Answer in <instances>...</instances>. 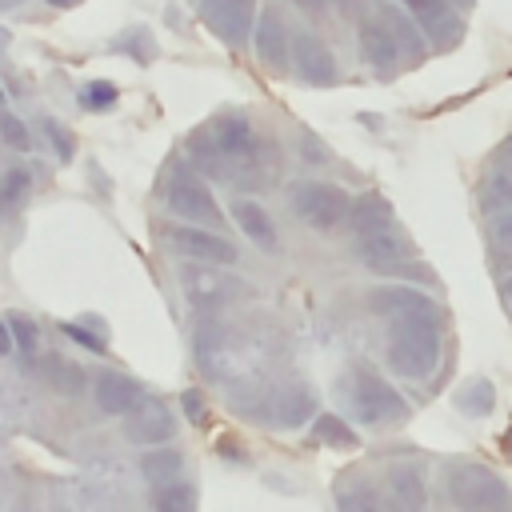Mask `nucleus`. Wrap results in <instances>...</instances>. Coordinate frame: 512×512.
<instances>
[{
  "instance_id": "f257e3e1",
  "label": "nucleus",
  "mask_w": 512,
  "mask_h": 512,
  "mask_svg": "<svg viewBox=\"0 0 512 512\" xmlns=\"http://www.w3.org/2000/svg\"><path fill=\"white\" fill-rule=\"evenodd\" d=\"M444 320L432 316H396L388 320V368L404 380H428L440 368L444 352Z\"/></svg>"
},
{
  "instance_id": "f03ea898",
  "label": "nucleus",
  "mask_w": 512,
  "mask_h": 512,
  "mask_svg": "<svg viewBox=\"0 0 512 512\" xmlns=\"http://www.w3.org/2000/svg\"><path fill=\"white\" fill-rule=\"evenodd\" d=\"M348 408L368 428H392V424L408 420V400L396 392V384H388L380 372H372L364 364L348 380Z\"/></svg>"
},
{
  "instance_id": "7ed1b4c3",
  "label": "nucleus",
  "mask_w": 512,
  "mask_h": 512,
  "mask_svg": "<svg viewBox=\"0 0 512 512\" xmlns=\"http://www.w3.org/2000/svg\"><path fill=\"white\" fill-rule=\"evenodd\" d=\"M448 500L456 508H512V492L508 484L484 468V464H452L448 468Z\"/></svg>"
},
{
  "instance_id": "20e7f679",
  "label": "nucleus",
  "mask_w": 512,
  "mask_h": 512,
  "mask_svg": "<svg viewBox=\"0 0 512 512\" xmlns=\"http://www.w3.org/2000/svg\"><path fill=\"white\" fill-rule=\"evenodd\" d=\"M348 192L336 184H320V180H300L292 188V212L312 228V232H336L348 220Z\"/></svg>"
},
{
  "instance_id": "39448f33",
  "label": "nucleus",
  "mask_w": 512,
  "mask_h": 512,
  "mask_svg": "<svg viewBox=\"0 0 512 512\" xmlns=\"http://www.w3.org/2000/svg\"><path fill=\"white\" fill-rule=\"evenodd\" d=\"M164 200H168V208H172L180 220H188V224H208V228L224 224V212H220L216 196L208 192V184H204L196 172H180V176H172Z\"/></svg>"
},
{
  "instance_id": "423d86ee",
  "label": "nucleus",
  "mask_w": 512,
  "mask_h": 512,
  "mask_svg": "<svg viewBox=\"0 0 512 512\" xmlns=\"http://www.w3.org/2000/svg\"><path fill=\"white\" fill-rule=\"evenodd\" d=\"M168 244L180 252V256H188V260H200V264H216V268H228V264H236V244L228 240V236H220L216 228H208V224H172L168 228Z\"/></svg>"
},
{
  "instance_id": "0eeeda50",
  "label": "nucleus",
  "mask_w": 512,
  "mask_h": 512,
  "mask_svg": "<svg viewBox=\"0 0 512 512\" xmlns=\"http://www.w3.org/2000/svg\"><path fill=\"white\" fill-rule=\"evenodd\" d=\"M404 8L420 24V32H424L432 52H448V48L460 44L464 20H460V8L452 0H404Z\"/></svg>"
},
{
  "instance_id": "6e6552de",
  "label": "nucleus",
  "mask_w": 512,
  "mask_h": 512,
  "mask_svg": "<svg viewBox=\"0 0 512 512\" xmlns=\"http://www.w3.org/2000/svg\"><path fill=\"white\" fill-rule=\"evenodd\" d=\"M368 308L384 320H396V316H432V320H444V308L436 296H428L424 288H412V284H388V288H372L368 292Z\"/></svg>"
},
{
  "instance_id": "1a4fd4ad",
  "label": "nucleus",
  "mask_w": 512,
  "mask_h": 512,
  "mask_svg": "<svg viewBox=\"0 0 512 512\" xmlns=\"http://www.w3.org/2000/svg\"><path fill=\"white\" fill-rule=\"evenodd\" d=\"M252 44H256V56L260 64H268L272 72H284L292 64V32L280 16L276 4H264L256 12V24H252Z\"/></svg>"
},
{
  "instance_id": "9d476101",
  "label": "nucleus",
  "mask_w": 512,
  "mask_h": 512,
  "mask_svg": "<svg viewBox=\"0 0 512 512\" xmlns=\"http://www.w3.org/2000/svg\"><path fill=\"white\" fill-rule=\"evenodd\" d=\"M252 12H256L252 0H204L200 4V20L228 48H240L252 36Z\"/></svg>"
},
{
  "instance_id": "9b49d317",
  "label": "nucleus",
  "mask_w": 512,
  "mask_h": 512,
  "mask_svg": "<svg viewBox=\"0 0 512 512\" xmlns=\"http://www.w3.org/2000/svg\"><path fill=\"white\" fill-rule=\"evenodd\" d=\"M292 68H296V76H300L304 84H312V88H328V84H336V76H340L332 48H328L320 36H312V32H292Z\"/></svg>"
},
{
  "instance_id": "f8f14e48",
  "label": "nucleus",
  "mask_w": 512,
  "mask_h": 512,
  "mask_svg": "<svg viewBox=\"0 0 512 512\" xmlns=\"http://www.w3.org/2000/svg\"><path fill=\"white\" fill-rule=\"evenodd\" d=\"M260 420H268L272 428H300L308 416H316V396L304 380H292V384H280L264 404H260Z\"/></svg>"
},
{
  "instance_id": "ddd939ff",
  "label": "nucleus",
  "mask_w": 512,
  "mask_h": 512,
  "mask_svg": "<svg viewBox=\"0 0 512 512\" xmlns=\"http://www.w3.org/2000/svg\"><path fill=\"white\" fill-rule=\"evenodd\" d=\"M124 436L132 444H140V448H152V444H164V440L176 436V420H172L164 400H148L144 396L136 408L124 412Z\"/></svg>"
},
{
  "instance_id": "4468645a",
  "label": "nucleus",
  "mask_w": 512,
  "mask_h": 512,
  "mask_svg": "<svg viewBox=\"0 0 512 512\" xmlns=\"http://www.w3.org/2000/svg\"><path fill=\"white\" fill-rule=\"evenodd\" d=\"M204 136L212 140V148L220 152V160L248 164V160L256 156V132H252L248 116H240V112H224L220 120H212V124H208V132H204Z\"/></svg>"
},
{
  "instance_id": "2eb2a0df",
  "label": "nucleus",
  "mask_w": 512,
  "mask_h": 512,
  "mask_svg": "<svg viewBox=\"0 0 512 512\" xmlns=\"http://www.w3.org/2000/svg\"><path fill=\"white\" fill-rule=\"evenodd\" d=\"M356 44H360V56L380 72V76H392L396 60H400V44L388 28V20L376 12V16H360L356 24Z\"/></svg>"
},
{
  "instance_id": "dca6fc26",
  "label": "nucleus",
  "mask_w": 512,
  "mask_h": 512,
  "mask_svg": "<svg viewBox=\"0 0 512 512\" xmlns=\"http://www.w3.org/2000/svg\"><path fill=\"white\" fill-rule=\"evenodd\" d=\"M356 256H360L364 268L396 272L400 264H408V244H404V236L388 224V228H376V232L356 236Z\"/></svg>"
},
{
  "instance_id": "f3484780",
  "label": "nucleus",
  "mask_w": 512,
  "mask_h": 512,
  "mask_svg": "<svg viewBox=\"0 0 512 512\" xmlns=\"http://www.w3.org/2000/svg\"><path fill=\"white\" fill-rule=\"evenodd\" d=\"M92 396H96V408L108 412V416H124L128 408H136L144 400V388L124 376V372H100L96 384H92Z\"/></svg>"
},
{
  "instance_id": "a211bd4d",
  "label": "nucleus",
  "mask_w": 512,
  "mask_h": 512,
  "mask_svg": "<svg viewBox=\"0 0 512 512\" xmlns=\"http://www.w3.org/2000/svg\"><path fill=\"white\" fill-rule=\"evenodd\" d=\"M380 16L388 20V28H392V36H396V44H400V56H412V60H420V56L428 52V40H424V32H420V24L412 20V12H408L404 4H384V8H380Z\"/></svg>"
},
{
  "instance_id": "6ab92c4d",
  "label": "nucleus",
  "mask_w": 512,
  "mask_h": 512,
  "mask_svg": "<svg viewBox=\"0 0 512 512\" xmlns=\"http://www.w3.org/2000/svg\"><path fill=\"white\" fill-rule=\"evenodd\" d=\"M232 220L240 224V232L256 248H276V224L264 212V204H256V200H232Z\"/></svg>"
},
{
  "instance_id": "aec40b11",
  "label": "nucleus",
  "mask_w": 512,
  "mask_h": 512,
  "mask_svg": "<svg viewBox=\"0 0 512 512\" xmlns=\"http://www.w3.org/2000/svg\"><path fill=\"white\" fill-rule=\"evenodd\" d=\"M356 236H364V232H376V228H388L392 224V204L384 200V196H376V192H364L360 200H352L348 204V220H344Z\"/></svg>"
},
{
  "instance_id": "412c9836",
  "label": "nucleus",
  "mask_w": 512,
  "mask_h": 512,
  "mask_svg": "<svg viewBox=\"0 0 512 512\" xmlns=\"http://www.w3.org/2000/svg\"><path fill=\"white\" fill-rule=\"evenodd\" d=\"M388 488H392V500L400 508H424L428 492H424V476L416 464H392L388 468Z\"/></svg>"
},
{
  "instance_id": "4be33fe9",
  "label": "nucleus",
  "mask_w": 512,
  "mask_h": 512,
  "mask_svg": "<svg viewBox=\"0 0 512 512\" xmlns=\"http://www.w3.org/2000/svg\"><path fill=\"white\" fill-rule=\"evenodd\" d=\"M312 436H316L324 448H340V452L356 448V432H352V424H348L344 416H336V412H316V420H312Z\"/></svg>"
},
{
  "instance_id": "5701e85b",
  "label": "nucleus",
  "mask_w": 512,
  "mask_h": 512,
  "mask_svg": "<svg viewBox=\"0 0 512 512\" xmlns=\"http://www.w3.org/2000/svg\"><path fill=\"white\" fill-rule=\"evenodd\" d=\"M180 468H184V456L176 448H156L152 444V452H144V460H140L144 480H152L156 488L168 484V480H180Z\"/></svg>"
},
{
  "instance_id": "b1692460",
  "label": "nucleus",
  "mask_w": 512,
  "mask_h": 512,
  "mask_svg": "<svg viewBox=\"0 0 512 512\" xmlns=\"http://www.w3.org/2000/svg\"><path fill=\"white\" fill-rule=\"evenodd\" d=\"M456 408H460L464 416H488V412L496 408V388H492L488 380H472V384H464V388L456 392Z\"/></svg>"
},
{
  "instance_id": "393cba45",
  "label": "nucleus",
  "mask_w": 512,
  "mask_h": 512,
  "mask_svg": "<svg viewBox=\"0 0 512 512\" xmlns=\"http://www.w3.org/2000/svg\"><path fill=\"white\" fill-rule=\"evenodd\" d=\"M152 504H156V508H164V512L192 508V504H196V488H192L188 480H168V484H160V488H156Z\"/></svg>"
},
{
  "instance_id": "a878e982",
  "label": "nucleus",
  "mask_w": 512,
  "mask_h": 512,
  "mask_svg": "<svg viewBox=\"0 0 512 512\" xmlns=\"http://www.w3.org/2000/svg\"><path fill=\"white\" fill-rule=\"evenodd\" d=\"M116 100H120V92H116L112 80H92V84L80 88V104L88 112H108V108H116Z\"/></svg>"
},
{
  "instance_id": "bb28decb",
  "label": "nucleus",
  "mask_w": 512,
  "mask_h": 512,
  "mask_svg": "<svg viewBox=\"0 0 512 512\" xmlns=\"http://www.w3.org/2000/svg\"><path fill=\"white\" fill-rule=\"evenodd\" d=\"M188 284H196V288H188V296L192 300H200V304H220V300H228L232 296V280H220V276H188Z\"/></svg>"
},
{
  "instance_id": "cd10ccee",
  "label": "nucleus",
  "mask_w": 512,
  "mask_h": 512,
  "mask_svg": "<svg viewBox=\"0 0 512 512\" xmlns=\"http://www.w3.org/2000/svg\"><path fill=\"white\" fill-rule=\"evenodd\" d=\"M484 204L488 208H512V168H496L484 180Z\"/></svg>"
},
{
  "instance_id": "c85d7f7f",
  "label": "nucleus",
  "mask_w": 512,
  "mask_h": 512,
  "mask_svg": "<svg viewBox=\"0 0 512 512\" xmlns=\"http://www.w3.org/2000/svg\"><path fill=\"white\" fill-rule=\"evenodd\" d=\"M8 328H12V344H16L20 360L32 364V356H36V324L16 312V316H8Z\"/></svg>"
},
{
  "instance_id": "c756f323",
  "label": "nucleus",
  "mask_w": 512,
  "mask_h": 512,
  "mask_svg": "<svg viewBox=\"0 0 512 512\" xmlns=\"http://www.w3.org/2000/svg\"><path fill=\"white\" fill-rule=\"evenodd\" d=\"M0 136H4L12 148H20V152H28V148H32V136H28L24 120H16L12 112H4V116H0Z\"/></svg>"
},
{
  "instance_id": "7c9ffc66",
  "label": "nucleus",
  "mask_w": 512,
  "mask_h": 512,
  "mask_svg": "<svg viewBox=\"0 0 512 512\" xmlns=\"http://www.w3.org/2000/svg\"><path fill=\"white\" fill-rule=\"evenodd\" d=\"M24 188H28V172H24V168H12V172L4 176V184H0V204L12 208V204L24 196Z\"/></svg>"
},
{
  "instance_id": "2f4dec72",
  "label": "nucleus",
  "mask_w": 512,
  "mask_h": 512,
  "mask_svg": "<svg viewBox=\"0 0 512 512\" xmlns=\"http://www.w3.org/2000/svg\"><path fill=\"white\" fill-rule=\"evenodd\" d=\"M44 132H48V140L56 144V156H60V160H72V136L64 132V124H56V120H44Z\"/></svg>"
},
{
  "instance_id": "473e14b6",
  "label": "nucleus",
  "mask_w": 512,
  "mask_h": 512,
  "mask_svg": "<svg viewBox=\"0 0 512 512\" xmlns=\"http://www.w3.org/2000/svg\"><path fill=\"white\" fill-rule=\"evenodd\" d=\"M492 240L500 248H512V208H500L496 220H492Z\"/></svg>"
},
{
  "instance_id": "72a5a7b5",
  "label": "nucleus",
  "mask_w": 512,
  "mask_h": 512,
  "mask_svg": "<svg viewBox=\"0 0 512 512\" xmlns=\"http://www.w3.org/2000/svg\"><path fill=\"white\" fill-rule=\"evenodd\" d=\"M64 336H72V340H76V344H84L88 352H104V340H100L96 332L80 328V324H64Z\"/></svg>"
},
{
  "instance_id": "f704fd0d",
  "label": "nucleus",
  "mask_w": 512,
  "mask_h": 512,
  "mask_svg": "<svg viewBox=\"0 0 512 512\" xmlns=\"http://www.w3.org/2000/svg\"><path fill=\"white\" fill-rule=\"evenodd\" d=\"M180 404H184V412H188L196 424L204 420V396H200V392H184V396H180Z\"/></svg>"
},
{
  "instance_id": "c9c22d12",
  "label": "nucleus",
  "mask_w": 512,
  "mask_h": 512,
  "mask_svg": "<svg viewBox=\"0 0 512 512\" xmlns=\"http://www.w3.org/2000/svg\"><path fill=\"white\" fill-rule=\"evenodd\" d=\"M328 4H332V0H296V8H300V12H308V16H316V12H324V8H328ZM340 4H344V8H348V4H352V0H340Z\"/></svg>"
},
{
  "instance_id": "e433bc0d",
  "label": "nucleus",
  "mask_w": 512,
  "mask_h": 512,
  "mask_svg": "<svg viewBox=\"0 0 512 512\" xmlns=\"http://www.w3.org/2000/svg\"><path fill=\"white\" fill-rule=\"evenodd\" d=\"M12 352V328L0 320V356H8Z\"/></svg>"
},
{
  "instance_id": "4c0bfd02",
  "label": "nucleus",
  "mask_w": 512,
  "mask_h": 512,
  "mask_svg": "<svg viewBox=\"0 0 512 512\" xmlns=\"http://www.w3.org/2000/svg\"><path fill=\"white\" fill-rule=\"evenodd\" d=\"M504 304H508V312H512V276L504 280Z\"/></svg>"
},
{
  "instance_id": "58836bf2",
  "label": "nucleus",
  "mask_w": 512,
  "mask_h": 512,
  "mask_svg": "<svg viewBox=\"0 0 512 512\" xmlns=\"http://www.w3.org/2000/svg\"><path fill=\"white\" fill-rule=\"evenodd\" d=\"M48 4H52V8H76L80 0H48Z\"/></svg>"
},
{
  "instance_id": "ea45409f",
  "label": "nucleus",
  "mask_w": 512,
  "mask_h": 512,
  "mask_svg": "<svg viewBox=\"0 0 512 512\" xmlns=\"http://www.w3.org/2000/svg\"><path fill=\"white\" fill-rule=\"evenodd\" d=\"M452 4H456V8H460V12H468V8H472V4H476V0H452Z\"/></svg>"
},
{
  "instance_id": "a19ab883",
  "label": "nucleus",
  "mask_w": 512,
  "mask_h": 512,
  "mask_svg": "<svg viewBox=\"0 0 512 512\" xmlns=\"http://www.w3.org/2000/svg\"><path fill=\"white\" fill-rule=\"evenodd\" d=\"M504 448H508V456H512V428L504 432Z\"/></svg>"
},
{
  "instance_id": "79ce46f5",
  "label": "nucleus",
  "mask_w": 512,
  "mask_h": 512,
  "mask_svg": "<svg viewBox=\"0 0 512 512\" xmlns=\"http://www.w3.org/2000/svg\"><path fill=\"white\" fill-rule=\"evenodd\" d=\"M8 48V28H0V52Z\"/></svg>"
},
{
  "instance_id": "37998d69",
  "label": "nucleus",
  "mask_w": 512,
  "mask_h": 512,
  "mask_svg": "<svg viewBox=\"0 0 512 512\" xmlns=\"http://www.w3.org/2000/svg\"><path fill=\"white\" fill-rule=\"evenodd\" d=\"M0 104H4V88H0Z\"/></svg>"
}]
</instances>
